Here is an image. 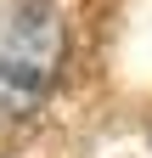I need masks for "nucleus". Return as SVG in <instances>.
I'll return each instance as SVG.
<instances>
[{
	"instance_id": "1",
	"label": "nucleus",
	"mask_w": 152,
	"mask_h": 158,
	"mask_svg": "<svg viewBox=\"0 0 152 158\" xmlns=\"http://www.w3.org/2000/svg\"><path fill=\"white\" fill-rule=\"evenodd\" d=\"M68 62V17L56 0L0 6V130L45 107Z\"/></svg>"
}]
</instances>
